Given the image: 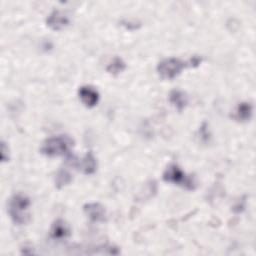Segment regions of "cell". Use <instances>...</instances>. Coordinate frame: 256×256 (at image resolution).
<instances>
[{
    "label": "cell",
    "instance_id": "obj_3",
    "mask_svg": "<svg viewBox=\"0 0 256 256\" xmlns=\"http://www.w3.org/2000/svg\"><path fill=\"white\" fill-rule=\"evenodd\" d=\"M190 66L189 61H183L180 58L176 57H169L161 60L157 65V72L162 79H174L177 77L181 71Z\"/></svg>",
    "mask_w": 256,
    "mask_h": 256
},
{
    "label": "cell",
    "instance_id": "obj_13",
    "mask_svg": "<svg viewBox=\"0 0 256 256\" xmlns=\"http://www.w3.org/2000/svg\"><path fill=\"white\" fill-rule=\"evenodd\" d=\"M72 181V176L71 174L64 170V169H61L58 171V173L56 174V177H55V186L60 189L66 185H68L70 182Z\"/></svg>",
    "mask_w": 256,
    "mask_h": 256
},
{
    "label": "cell",
    "instance_id": "obj_6",
    "mask_svg": "<svg viewBox=\"0 0 256 256\" xmlns=\"http://www.w3.org/2000/svg\"><path fill=\"white\" fill-rule=\"evenodd\" d=\"M78 95L81 102L88 108L97 105L99 101V93L91 86H81L78 90Z\"/></svg>",
    "mask_w": 256,
    "mask_h": 256
},
{
    "label": "cell",
    "instance_id": "obj_4",
    "mask_svg": "<svg viewBox=\"0 0 256 256\" xmlns=\"http://www.w3.org/2000/svg\"><path fill=\"white\" fill-rule=\"evenodd\" d=\"M163 180L169 183L179 185L187 190H194L196 188V182L192 176L186 175L178 165H169L163 173Z\"/></svg>",
    "mask_w": 256,
    "mask_h": 256
},
{
    "label": "cell",
    "instance_id": "obj_9",
    "mask_svg": "<svg viewBox=\"0 0 256 256\" xmlns=\"http://www.w3.org/2000/svg\"><path fill=\"white\" fill-rule=\"evenodd\" d=\"M74 164L81 169L84 174H93L96 171L97 162L91 151L87 152L81 161H74Z\"/></svg>",
    "mask_w": 256,
    "mask_h": 256
},
{
    "label": "cell",
    "instance_id": "obj_5",
    "mask_svg": "<svg viewBox=\"0 0 256 256\" xmlns=\"http://www.w3.org/2000/svg\"><path fill=\"white\" fill-rule=\"evenodd\" d=\"M69 22H70V19L67 16V14L60 10L52 11L46 19L47 25L51 29L56 30V31L62 30L63 28H65L69 24Z\"/></svg>",
    "mask_w": 256,
    "mask_h": 256
},
{
    "label": "cell",
    "instance_id": "obj_7",
    "mask_svg": "<svg viewBox=\"0 0 256 256\" xmlns=\"http://www.w3.org/2000/svg\"><path fill=\"white\" fill-rule=\"evenodd\" d=\"M84 213L92 222H105L106 211L99 203H87L83 207Z\"/></svg>",
    "mask_w": 256,
    "mask_h": 256
},
{
    "label": "cell",
    "instance_id": "obj_8",
    "mask_svg": "<svg viewBox=\"0 0 256 256\" xmlns=\"http://www.w3.org/2000/svg\"><path fill=\"white\" fill-rule=\"evenodd\" d=\"M50 236L55 240H63L70 236V228L62 219L56 220L50 229Z\"/></svg>",
    "mask_w": 256,
    "mask_h": 256
},
{
    "label": "cell",
    "instance_id": "obj_2",
    "mask_svg": "<svg viewBox=\"0 0 256 256\" xmlns=\"http://www.w3.org/2000/svg\"><path fill=\"white\" fill-rule=\"evenodd\" d=\"M73 140L67 135H58L47 138L42 146L41 153L49 157H57L65 155L73 146Z\"/></svg>",
    "mask_w": 256,
    "mask_h": 256
},
{
    "label": "cell",
    "instance_id": "obj_10",
    "mask_svg": "<svg viewBox=\"0 0 256 256\" xmlns=\"http://www.w3.org/2000/svg\"><path fill=\"white\" fill-rule=\"evenodd\" d=\"M169 101L179 112H181L187 106L188 98L184 92H182L181 90L175 89L170 92Z\"/></svg>",
    "mask_w": 256,
    "mask_h": 256
},
{
    "label": "cell",
    "instance_id": "obj_1",
    "mask_svg": "<svg viewBox=\"0 0 256 256\" xmlns=\"http://www.w3.org/2000/svg\"><path fill=\"white\" fill-rule=\"evenodd\" d=\"M30 199L23 194H15L9 200L8 212L12 221L17 225H25L30 220Z\"/></svg>",
    "mask_w": 256,
    "mask_h": 256
},
{
    "label": "cell",
    "instance_id": "obj_12",
    "mask_svg": "<svg viewBox=\"0 0 256 256\" xmlns=\"http://www.w3.org/2000/svg\"><path fill=\"white\" fill-rule=\"evenodd\" d=\"M126 68L125 62L120 57H114L112 61L108 64L106 70L112 75H118Z\"/></svg>",
    "mask_w": 256,
    "mask_h": 256
},
{
    "label": "cell",
    "instance_id": "obj_11",
    "mask_svg": "<svg viewBox=\"0 0 256 256\" xmlns=\"http://www.w3.org/2000/svg\"><path fill=\"white\" fill-rule=\"evenodd\" d=\"M253 111V107L249 102H241L237 105L235 112H234V119L244 122L248 121L251 118Z\"/></svg>",
    "mask_w": 256,
    "mask_h": 256
}]
</instances>
